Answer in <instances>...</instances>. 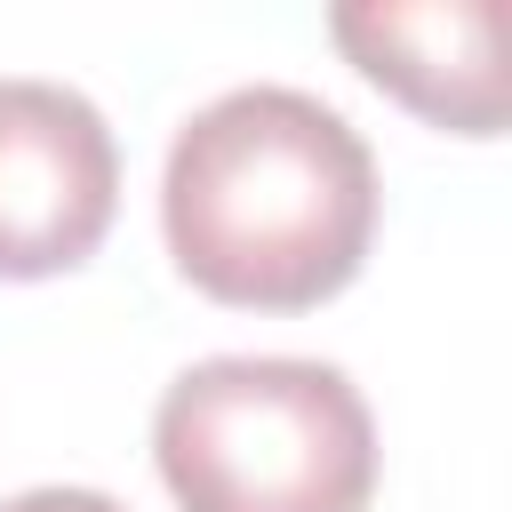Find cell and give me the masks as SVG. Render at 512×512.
Instances as JSON below:
<instances>
[{
  "mask_svg": "<svg viewBox=\"0 0 512 512\" xmlns=\"http://www.w3.org/2000/svg\"><path fill=\"white\" fill-rule=\"evenodd\" d=\"M160 232L200 296L248 312H312L368 264L376 152L312 88H224L168 144Z\"/></svg>",
  "mask_w": 512,
  "mask_h": 512,
  "instance_id": "cell-1",
  "label": "cell"
},
{
  "mask_svg": "<svg viewBox=\"0 0 512 512\" xmlns=\"http://www.w3.org/2000/svg\"><path fill=\"white\" fill-rule=\"evenodd\" d=\"M152 456L184 512H368L376 416L336 360L216 352L152 408Z\"/></svg>",
  "mask_w": 512,
  "mask_h": 512,
  "instance_id": "cell-2",
  "label": "cell"
},
{
  "mask_svg": "<svg viewBox=\"0 0 512 512\" xmlns=\"http://www.w3.org/2000/svg\"><path fill=\"white\" fill-rule=\"evenodd\" d=\"M120 208V144L104 112L64 88L8 72L0 80V280H48L96 256Z\"/></svg>",
  "mask_w": 512,
  "mask_h": 512,
  "instance_id": "cell-3",
  "label": "cell"
},
{
  "mask_svg": "<svg viewBox=\"0 0 512 512\" xmlns=\"http://www.w3.org/2000/svg\"><path fill=\"white\" fill-rule=\"evenodd\" d=\"M336 48L408 112L456 136L504 128V8L496 0H344Z\"/></svg>",
  "mask_w": 512,
  "mask_h": 512,
  "instance_id": "cell-4",
  "label": "cell"
},
{
  "mask_svg": "<svg viewBox=\"0 0 512 512\" xmlns=\"http://www.w3.org/2000/svg\"><path fill=\"white\" fill-rule=\"evenodd\" d=\"M0 512H128V504L104 496V488H24V496H8Z\"/></svg>",
  "mask_w": 512,
  "mask_h": 512,
  "instance_id": "cell-5",
  "label": "cell"
}]
</instances>
